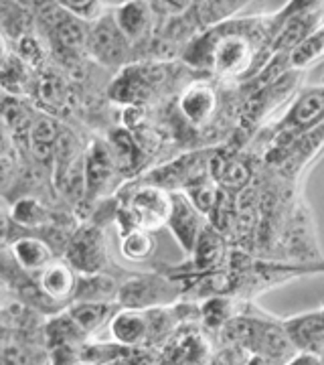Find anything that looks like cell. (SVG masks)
<instances>
[{
    "mask_svg": "<svg viewBox=\"0 0 324 365\" xmlns=\"http://www.w3.org/2000/svg\"><path fill=\"white\" fill-rule=\"evenodd\" d=\"M258 35L259 26H246V21H227L201 31L189 41L182 59L217 78H241L254 69Z\"/></svg>",
    "mask_w": 324,
    "mask_h": 365,
    "instance_id": "1",
    "label": "cell"
},
{
    "mask_svg": "<svg viewBox=\"0 0 324 365\" xmlns=\"http://www.w3.org/2000/svg\"><path fill=\"white\" fill-rule=\"evenodd\" d=\"M182 297L181 282L164 274H132L120 282L116 304L120 309H164L177 304Z\"/></svg>",
    "mask_w": 324,
    "mask_h": 365,
    "instance_id": "2",
    "label": "cell"
},
{
    "mask_svg": "<svg viewBox=\"0 0 324 365\" xmlns=\"http://www.w3.org/2000/svg\"><path fill=\"white\" fill-rule=\"evenodd\" d=\"M65 262L78 274L108 272V248L102 225H79L65 244Z\"/></svg>",
    "mask_w": 324,
    "mask_h": 365,
    "instance_id": "3",
    "label": "cell"
},
{
    "mask_svg": "<svg viewBox=\"0 0 324 365\" xmlns=\"http://www.w3.org/2000/svg\"><path fill=\"white\" fill-rule=\"evenodd\" d=\"M170 195L172 193L162 185L148 182L130 193L122 213L132 225L152 234L167 225L170 213Z\"/></svg>",
    "mask_w": 324,
    "mask_h": 365,
    "instance_id": "4",
    "label": "cell"
},
{
    "mask_svg": "<svg viewBox=\"0 0 324 365\" xmlns=\"http://www.w3.org/2000/svg\"><path fill=\"white\" fill-rule=\"evenodd\" d=\"M132 55V47L112 19V13L104 14L95 23L88 25L85 35V57L104 67L124 66Z\"/></svg>",
    "mask_w": 324,
    "mask_h": 365,
    "instance_id": "5",
    "label": "cell"
},
{
    "mask_svg": "<svg viewBox=\"0 0 324 365\" xmlns=\"http://www.w3.org/2000/svg\"><path fill=\"white\" fill-rule=\"evenodd\" d=\"M117 170L114 155L105 140H91L83 150V179H85V199L81 205H91L104 195L114 182Z\"/></svg>",
    "mask_w": 324,
    "mask_h": 365,
    "instance_id": "6",
    "label": "cell"
},
{
    "mask_svg": "<svg viewBox=\"0 0 324 365\" xmlns=\"http://www.w3.org/2000/svg\"><path fill=\"white\" fill-rule=\"evenodd\" d=\"M164 66H134L126 67V71L120 73V78L112 83L110 96L120 104H140L148 102L156 93L158 83L164 81Z\"/></svg>",
    "mask_w": 324,
    "mask_h": 365,
    "instance_id": "7",
    "label": "cell"
},
{
    "mask_svg": "<svg viewBox=\"0 0 324 365\" xmlns=\"http://www.w3.org/2000/svg\"><path fill=\"white\" fill-rule=\"evenodd\" d=\"M170 193H172L170 195V213L164 227H169L172 237L177 240L184 256L189 258L193 254L194 244L203 232V227L209 222L207 217L187 199L184 193L181 191H170Z\"/></svg>",
    "mask_w": 324,
    "mask_h": 365,
    "instance_id": "8",
    "label": "cell"
},
{
    "mask_svg": "<svg viewBox=\"0 0 324 365\" xmlns=\"http://www.w3.org/2000/svg\"><path fill=\"white\" fill-rule=\"evenodd\" d=\"M286 339L290 341L292 349L304 355L323 357L324 351V313L323 307L308 313L286 317L280 321Z\"/></svg>",
    "mask_w": 324,
    "mask_h": 365,
    "instance_id": "9",
    "label": "cell"
},
{
    "mask_svg": "<svg viewBox=\"0 0 324 365\" xmlns=\"http://www.w3.org/2000/svg\"><path fill=\"white\" fill-rule=\"evenodd\" d=\"M227 262V242L215 225L207 223L194 244L193 254L187 258L182 266L189 276H203V274L219 272V268Z\"/></svg>",
    "mask_w": 324,
    "mask_h": 365,
    "instance_id": "10",
    "label": "cell"
},
{
    "mask_svg": "<svg viewBox=\"0 0 324 365\" xmlns=\"http://www.w3.org/2000/svg\"><path fill=\"white\" fill-rule=\"evenodd\" d=\"M177 108L191 126L203 128L211 124L219 108V96L209 81H193L181 91Z\"/></svg>",
    "mask_w": 324,
    "mask_h": 365,
    "instance_id": "11",
    "label": "cell"
},
{
    "mask_svg": "<svg viewBox=\"0 0 324 365\" xmlns=\"http://www.w3.org/2000/svg\"><path fill=\"white\" fill-rule=\"evenodd\" d=\"M108 331L110 341L126 349H140L150 345V321L146 311L117 307L108 323Z\"/></svg>",
    "mask_w": 324,
    "mask_h": 365,
    "instance_id": "12",
    "label": "cell"
},
{
    "mask_svg": "<svg viewBox=\"0 0 324 365\" xmlns=\"http://www.w3.org/2000/svg\"><path fill=\"white\" fill-rule=\"evenodd\" d=\"M110 13L132 49L150 41L155 26V13L150 9V2H122Z\"/></svg>",
    "mask_w": 324,
    "mask_h": 365,
    "instance_id": "13",
    "label": "cell"
},
{
    "mask_svg": "<svg viewBox=\"0 0 324 365\" xmlns=\"http://www.w3.org/2000/svg\"><path fill=\"white\" fill-rule=\"evenodd\" d=\"M324 114V90L323 86H314L300 91V96L288 108L282 118L286 130L310 132L320 126Z\"/></svg>",
    "mask_w": 324,
    "mask_h": 365,
    "instance_id": "14",
    "label": "cell"
},
{
    "mask_svg": "<svg viewBox=\"0 0 324 365\" xmlns=\"http://www.w3.org/2000/svg\"><path fill=\"white\" fill-rule=\"evenodd\" d=\"M11 256L16 266L31 278H37L53 260H57V254L49 240H43L39 235L26 234L16 237L9 244Z\"/></svg>",
    "mask_w": 324,
    "mask_h": 365,
    "instance_id": "15",
    "label": "cell"
},
{
    "mask_svg": "<svg viewBox=\"0 0 324 365\" xmlns=\"http://www.w3.org/2000/svg\"><path fill=\"white\" fill-rule=\"evenodd\" d=\"M35 282L41 294L51 304H55L57 309H65L73 297V290L78 284V272L65 260H53L35 278Z\"/></svg>",
    "mask_w": 324,
    "mask_h": 365,
    "instance_id": "16",
    "label": "cell"
},
{
    "mask_svg": "<svg viewBox=\"0 0 324 365\" xmlns=\"http://www.w3.org/2000/svg\"><path fill=\"white\" fill-rule=\"evenodd\" d=\"M117 225H120L117 248H120V254L124 260L132 262V264H144V262L155 258L156 240L150 232L132 225L122 211L117 215Z\"/></svg>",
    "mask_w": 324,
    "mask_h": 365,
    "instance_id": "17",
    "label": "cell"
},
{
    "mask_svg": "<svg viewBox=\"0 0 324 365\" xmlns=\"http://www.w3.org/2000/svg\"><path fill=\"white\" fill-rule=\"evenodd\" d=\"M120 280L110 272L78 274V284L73 290L71 302H100L116 304Z\"/></svg>",
    "mask_w": 324,
    "mask_h": 365,
    "instance_id": "18",
    "label": "cell"
},
{
    "mask_svg": "<svg viewBox=\"0 0 324 365\" xmlns=\"http://www.w3.org/2000/svg\"><path fill=\"white\" fill-rule=\"evenodd\" d=\"M33 93L37 96L41 104L47 110H51V116L55 118V112L61 110L69 102V81L61 71L49 69V66L43 67L35 76V86Z\"/></svg>",
    "mask_w": 324,
    "mask_h": 365,
    "instance_id": "19",
    "label": "cell"
},
{
    "mask_svg": "<svg viewBox=\"0 0 324 365\" xmlns=\"http://www.w3.org/2000/svg\"><path fill=\"white\" fill-rule=\"evenodd\" d=\"M61 128L63 126L57 122V118L39 112L28 130V138H26V148H28L31 157L43 160V163H51L53 148H55Z\"/></svg>",
    "mask_w": 324,
    "mask_h": 365,
    "instance_id": "20",
    "label": "cell"
},
{
    "mask_svg": "<svg viewBox=\"0 0 324 365\" xmlns=\"http://www.w3.org/2000/svg\"><path fill=\"white\" fill-rule=\"evenodd\" d=\"M35 71L11 53L6 63L0 67V91L6 98H21L26 100L33 96V86H35Z\"/></svg>",
    "mask_w": 324,
    "mask_h": 365,
    "instance_id": "21",
    "label": "cell"
},
{
    "mask_svg": "<svg viewBox=\"0 0 324 365\" xmlns=\"http://www.w3.org/2000/svg\"><path fill=\"white\" fill-rule=\"evenodd\" d=\"M116 309L117 304H100V302H69L65 307L71 321L79 327V331L88 339H91L102 327L110 323Z\"/></svg>",
    "mask_w": 324,
    "mask_h": 365,
    "instance_id": "22",
    "label": "cell"
},
{
    "mask_svg": "<svg viewBox=\"0 0 324 365\" xmlns=\"http://www.w3.org/2000/svg\"><path fill=\"white\" fill-rule=\"evenodd\" d=\"M11 220H13L21 230L31 232V230H41V227H49L55 223L51 209L45 203H41L37 197L26 195L21 197L19 201H14L11 207Z\"/></svg>",
    "mask_w": 324,
    "mask_h": 365,
    "instance_id": "23",
    "label": "cell"
},
{
    "mask_svg": "<svg viewBox=\"0 0 324 365\" xmlns=\"http://www.w3.org/2000/svg\"><path fill=\"white\" fill-rule=\"evenodd\" d=\"M13 53L28 69H33L37 73V71H41L43 67H47V63H49L51 49H49L47 41L43 39L39 33L33 29V31H25V33H21L16 37Z\"/></svg>",
    "mask_w": 324,
    "mask_h": 365,
    "instance_id": "24",
    "label": "cell"
},
{
    "mask_svg": "<svg viewBox=\"0 0 324 365\" xmlns=\"http://www.w3.org/2000/svg\"><path fill=\"white\" fill-rule=\"evenodd\" d=\"M324 53V29L323 25H318L312 33H308L304 39L300 41L298 45L292 51L286 55L288 66L292 71H304L310 69L312 66H316L323 59Z\"/></svg>",
    "mask_w": 324,
    "mask_h": 365,
    "instance_id": "25",
    "label": "cell"
},
{
    "mask_svg": "<svg viewBox=\"0 0 324 365\" xmlns=\"http://www.w3.org/2000/svg\"><path fill=\"white\" fill-rule=\"evenodd\" d=\"M237 314H239L237 302L227 294H213L199 304L201 323L207 329H213V331H221Z\"/></svg>",
    "mask_w": 324,
    "mask_h": 365,
    "instance_id": "26",
    "label": "cell"
},
{
    "mask_svg": "<svg viewBox=\"0 0 324 365\" xmlns=\"http://www.w3.org/2000/svg\"><path fill=\"white\" fill-rule=\"evenodd\" d=\"M45 341H47V349H51L57 345H81L83 341H88V337L79 331V327L71 321V317L63 309L47 317Z\"/></svg>",
    "mask_w": 324,
    "mask_h": 365,
    "instance_id": "27",
    "label": "cell"
},
{
    "mask_svg": "<svg viewBox=\"0 0 324 365\" xmlns=\"http://www.w3.org/2000/svg\"><path fill=\"white\" fill-rule=\"evenodd\" d=\"M105 143H108L112 155H114L117 170L134 169L142 158V146L132 136L130 130H122V128L112 130Z\"/></svg>",
    "mask_w": 324,
    "mask_h": 365,
    "instance_id": "28",
    "label": "cell"
},
{
    "mask_svg": "<svg viewBox=\"0 0 324 365\" xmlns=\"http://www.w3.org/2000/svg\"><path fill=\"white\" fill-rule=\"evenodd\" d=\"M239 9H246V2H193L191 14L199 29H211L231 21Z\"/></svg>",
    "mask_w": 324,
    "mask_h": 365,
    "instance_id": "29",
    "label": "cell"
},
{
    "mask_svg": "<svg viewBox=\"0 0 324 365\" xmlns=\"http://www.w3.org/2000/svg\"><path fill=\"white\" fill-rule=\"evenodd\" d=\"M213 177V181L221 185V187H227V189H244L249 177H251V169L246 160L235 157H225L215 165V173H209Z\"/></svg>",
    "mask_w": 324,
    "mask_h": 365,
    "instance_id": "30",
    "label": "cell"
},
{
    "mask_svg": "<svg viewBox=\"0 0 324 365\" xmlns=\"http://www.w3.org/2000/svg\"><path fill=\"white\" fill-rule=\"evenodd\" d=\"M0 365H47V351L25 343L0 345Z\"/></svg>",
    "mask_w": 324,
    "mask_h": 365,
    "instance_id": "31",
    "label": "cell"
},
{
    "mask_svg": "<svg viewBox=\"0 0 324 365\" xmlns=\"http://www.w3.org/2000/svg\"><path fill=\"white\" fill-rule=\"evenodd\" d=\"M61 4V9L67 11V13L71 14V16H75L78 21L81 23H85V25H91V23H95L98 19H102L104 14H108L110 11V4H105V2H95V0H83V2H75V0H65V2H59Z\"/></svg>",
    "mask_w": 324,
    "mask_h": 365,
    "instance_id": "32",
    "label": "cell"
},
{
    "mask_svg": "<svg viewBox=\"0 0 324 365\" xmlns=\"http://www.w3.org/2000/svg\"><path fill=\"white\" fill-rule=\"evenodd\" d=\"M16 175H19V155L0 157V195L13 189Z\"/></svg>",
    "mask_w": 324,
    "mask_h": 365,
    "instance_id": "33",
    "label": "cell"
},
{
    "mask_svg": "<svg viewBox=\"0 0 324 365\" xmlns=\"http://www.w3.org/2000/svg\"><path fill=\"white\" fill-rule=\"evenodd\" d=\"M26 234H31V232L21 230V227L11 220V215H9L6 211H0V246H9V244L14 242L16 237H21V235Z\"/></svg>",
    "mask_w": 324,
    "mask_h": 365,
    "instance_id": "34",
    "label": "cell"
},
{
    "mask_svg": "<svg viewBox=\"0 0 324 365\" xmlns=\"http://www.w3.org/2000/svg\"><path fill=\"white\" fill-rule=\"evenodd\" d=\"M286 365H323V357H314V355H304L296 353Z\"/></svg>",
    "mask_w": 324,
    "mask_h": 365,
    "instance_id": "35",
    "label": "cell"
},
{
    "mask_svg": "<svg viewBox=\"0 0 324 365\" xmlns=\"http://www.w3.org/2000/svg\"><path fill=\"white\" fill-rule=\"evenodd\" d=\"M11 53H13V49H11V43H9V35L0 29V67L6 63Z\"/></svg>",
    "mask_w": 324,
    "mask_h": 365,
    "instance_id": "36",
    "label": "cell"
},
{
    "mask_svg": "<svg viewBox=\"0 0 324 365\" xmlns=\"http://www.w3.org/2000/svg\"><path fill=\"white\" fill-rule=\"evenodd\" d=\"M244 365H270L263 357H259V355H254V353H249L247 355V359L244 361Z\"/></svg>",
    "mask_w": 324,
    "mask_h": 365,
    "instance_id": "37",
    "label": "cell"
},
{
    "mask_svg": "<svg viewBox=\"0 0 324 365\" xmlns=\"http://www.w3.org/2000/svg\"><path fill=\"white\" fill-rule=\"evenodd\" d=\"M105 365H130L128 355H126V357H122V359H116V361H112V364H105Z\"/></svg>",
    "mask_w": 324,
    "mask_h": 365,
    "instance_id": "38",
    "label": "cell"
},
{
    "mask_svg": "<svg viewBox=\"0 0 324 365\" xmlns=\"http://www.w3.org/2000/svg\"><path fill=\"white\" fill-rule=\"evenodd\" d=\"M2 287H4V284L0 282V302H2V292H4V288H2Z\"/></svg>",
    "mask_w": 324,
    "mask_h": 365,
    "instance_id": "39",
    "label": "cell"
}]
</instances>
